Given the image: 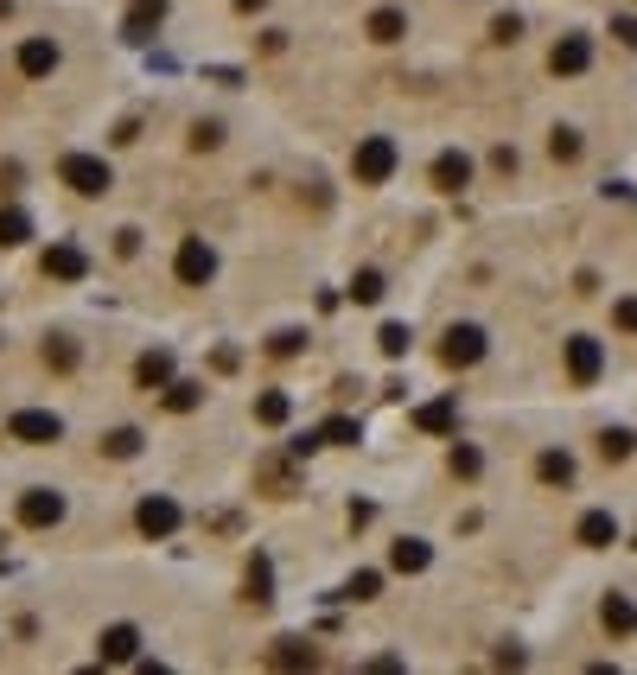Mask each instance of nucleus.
<instances>
[{
	"instance_id": "obj_1",
	"label": "nucleus",
	"mask_w": 637,
	"mask_h": 675,
	"mask_svg": "<svg viewBox=\"0 0 637 675\" xmlns=\"http://www.w3.org/2000/svg\"><path fill=\"white\" fill-rule=\"evenodd\" d=\"M395 166H402V153H395L389 134H370V141H357V153H351L357 185H389V179H395Z\"/></svg>"
},
{
	"instance_id": "obj_2",
	"label": "nucleus",
	"mask_w": 637,
	"mask_h": 675,
	"mask_svg": "<svg viewBox=\"0 0 637 675\" xmlns=\"http://www.w3.org/2000/svg\"><path fill=\"white\" fill-rule=\"evenodd\" d=\"M58 179L71 185V192H83V198H102L115 185V172H109V160H96V153H64L58 160Z\"/></svg>"
},
{
	"instance_id": "obj_3",
	"label": "nucleus",
	"mask_w": 637,
	"mask_h": 675,
	"mask_svg": "<svg viewBox=\"0 0 637 675\" xmlns=\"http://www.w3.org/2000/svg\"><path fill=\"white\" fill-rule=\"evenodd\" d=\"M172 274H179L185 287H204V281L217 274V249H211L204 236H185V242H179V262H172Z\"/></svg>"
},
{
	"instance_id": "obj_4",
	"label": "nucleus",
	"mask_w": 637,
	"mask_h": 675,
	"mask_svg": "<svg viewBox=\"0 0 637 675\" xmlns=\"http://www.w3.org/2000/svg\"><path fill=\"white\" fill-rule=\"evenodd\" d=\"M7 434L20 446H51V440H64V421H58V414H45V408H20L7 421Z\"/></svg>"
},
{
	"instance_id": "obj_5",
	"label": "nucleus",
	"mask_w": 637,
	"mask_h": 675,
	"mask_svg": "<svg viewBox=\"0 0 637 675\" xmlns=\"http://www.w3.org/2000/svg\"><path fill=\"white\" fill-rule=\"evenodd\" d=\"M599 370H606V351H599V338H567V376H574L580 389H593Z\"/></svg>"
},
{
	"instance_id": "obj_6",
	"label": "nucleus",
	"mask_w": 637,
	"mask_h": 675,
	"mask_svg": "<svg viewBox=\"0 0 637 675\" xmlns=\"http://www.w3.org/2000/svg\"><path fill=\"white\" fill-rule=\"evenodd\" d=\"M478 357H485V332H478V325H453L446 344H440V363L446 370H466V363H478Z\"/></svg>"
},
{
	"instance_id": "obj_7",
	"label": "nucleus",
	"mask_w": 637,
	"mask_h": 675,
	"mask_svg": "<svg viewBox=\"0 0 637 675\" xmlns=\"http://www.w3.org/2000/svg\"><path fill=\"white\" fill-rule=\"evenodd\" d=\"M20 523H26V529H51V523H64V497H58V491H45V484H32V491L20 497Z\"/></svg>"
},
{
	"instance_id": "obj_8",
	"label": "nucleus",
	"mask_w": 637,
	"mask_h": 675,
	"mask_svg": "<svg viewBox=\"0 0 637 675\" xmlns=\"http://www.w3.org/2000/svg\"><path fill=\"white\" fill-rule=\"evenodd\" d=\"M134 523H141V535H153V542H166V535L179 529V504H172V497H141Z\"/></svg>"
},
{
	"instance_id": "obj_9",
	"label": "nucleus",
	"mask_w": 637,
	"mask_h": 675,
	"mask_svg": "<svg viewBox=\"0 0 637 675\" xmlns=\"http://www.w3.org/2000/svg\"><path fill=\"white\" fill-rule=\"evenodd\" d=\"M45 274H51V281H83V274H90V255H83L77 242H51V249H45Z\"/></svg>"
},
{
	"instance_id": "obj_10",
	"label": "nucleus",
	"mask_w": 637,
	"mask_h": 675,
	"mask_svg": "<svg viewBox=\"0 0 637 675\" xmlns=\"http://www.w3.org/2000/svg\"><path fill=\"white\" fill-rule=\"evenodd\" d=\"M548 64H555V77H580V71L593 64V39H587V32H567V39L555 45V58H548Z\"/></svg>"
},
{
	"instance_id": "obj_11",
	"label": "nucleus",
	"mask_w": 637,
	"mask_h": 675,
	"mask_svg": "<svg viewBox=\"0 0 637 675\" xmlns=\"http://www.w3.org/2000/svg\"><path fill=\"white\" fill-rule=\"evenodd\" d=\"M96 656H102V663H134V656H141V631H134V625H109V631H102V644H96Z\"/></svg>"
},
{
	"instance_id": "obj_12",
	"label": "nucleus",
	"mask_w": 637,
	"mask_h": 675,
	"mask_svg": "<svg viewBox=\"0 0 637 675\" xmlns=\"http://www.w3.org/2000/svg\"><path fill=\"white\" fill-rule=\"evenodd\" d=\"M58 58H64L58 39H26L20 45V77H51V71H58Z\"/></svg>"
},
{
	"instance_id": "obj_13",
	"label": "nucleus",
	"mask_w": 637,
	"mask_h": 675,
	"mask_svg": "<svg viewBox=\"0 0 637 675\" xmlns=\"http://www.w3.org/2000/svg\"><path fill=\"white\" fill-rule=\"evenodd\" d=\"M574 535H580L587 548H612V542H618V516H612V510H587Z\"/></svg>"
},
{
	"instance_id": "obj_14",
	"label": "nucleus",
	"mask_w": 637,
	"mask_h": 675,
	"mask_svg": "<svg viewBox=\"0 0 637 675\" xmlns=\"http://www.w3.org/2000/svg\"><path fill=\"white\" fill-rule=\"evenodd\" d=\"M434 185H440V192H466V185H472V160H466V153H440V160H434Z\"/></svg>"
},
{
	"instance_id": "obj_15",
	"label": "nucleus",
	"mask_w": 637,
	"mask_h": 675,
	"mask_svg": "<svg viewBox=\"0 0 637 675\" xmlns=\"http://www.w3.org/2000/svg\"><path fill=\"white\" fill-rule=\"evenodd\" d=\"M599 618H606V631H612V637H631V631H637V599H625V593H606V605H599Z\"/></svg>"
},
{
	"instance_id": "obj_16",
	"label": "nucleus",
	"mask_w": 637,
	"mask_h": 675,
	"mask_svg": "<svg viewBox=\"0 0 637 675\" xmlns=\"http://www.w3.org/2000/svg\"><path fill=\"white\" fill-rule=\"evenodd\" d=\"M389 561H395V574H421V567L434 561V548H427L421 535H402V542L389 548Z\"/></svg>"
},
{
	"instance_id": "obj_17",
	"label": "nucleus",
	"mask_w": 637,
	"mask_h": 675,
	"mask_svg": "<svg viewBox=\"0 0 637 675\" xmlns=\"http://www.w3.org/2000/svg\"><path fill=\"white\" fill-rule=\"evenodd\" d=\"M134 383H141V389H166L172 383V351H147L141 363H134Z\"/></svg>"
},
{
	"instance_id": "obj_18",
	"label": "nucleus",
	"mask_w": 637,
	"mask_h": 675,
	"mask_svg": "<svg viewBox=\"0 0 637 675\" xmlns=\"http://www.w3.org/2000/svg\"><path fill=\"white\" fill-rule=\"evenodd\" d=\"M453 421H459L453 402H427V408H415V427H421V434H453Z\"/></svg>"
},
{
	"instance_id": "obj_19",
	"label": "nucleus",
	"mask_w": 637,
	"mask_h": 675,
	"mask_svg": "<svg viewBox=\"0 0 637 675\" xmlns=\"http://www.w3.org/2000/svg\"><path fill=\"white\" fill-rule=\"evenodd\" d=\"M536 478H542V484H574V459H567L561 446H548V453L536 459Z\"/></svg>"
},
{
	"instance_id": "obj_20",
	"label": "nucleus",
	"mask_w": 637,
	"mask_h": 675,
	"mask_svg": "<svg viewBox=\"0 0 637 675\" xmlns=\"http://www.w3.org/2000/svg\"><path fill=\"white\" fill-rule=\"evenodd\" d=\"M26 236H32V217L20 211V204H7V211H0V249H20Z\"/></svg>"
},
{
	"instance_id": "obj_21",
	"label": "nucleus",
	"mask_w": 637,
	"mask_h": 675,
	"mask_svg": "<svg viewBox=\"0 0 637 675\" xmlns=\"http://www.w3.org/2000/svg\"><path fill=\"white\" fill-rule=\"evenodd\" d=\"M287 414H294V402H287V395H281V389H268V395H255V421H262V427H281V421H287Z\"/></svg>"
},
{
	"instance_id": "obj_22",
	"label": "nucleus",
	"mask_w": 637,
	"mask_h": 675,
	"mask_svg": "<svg viewBox=\"0 0 637 675\" xmlns=\"http://www.w3.org/2000/svg\"><path fill=\"white\" fill-rule=\"evenodd\" d=\"M383 293H389V287H383V274H376V268H357V274H351V300H357V306H376Z\"/></svg>"
},
{
	"instance_id": "obj_23",
	"label": "nucleus",
	"mask_w": 637,
	"mask_h": 675,
	"mask_svg": "<svg viewBox=\"0 0 637 675\" xmlns=\"http://www.w3.org/2000/svg\"><path fill=\"white\" fill-rule=\"evenodd\" d=\"M402 32H408V20H402V13H395V7L370 13V39H376V45H395V39H402Z\"/></svg>"
},
{
	"instance_id": "obj_24",
	"label": "nucleus",
	"mask_w": 637,
	"mask_h": 675,
	"mask_svg": "<svg viewBox=\"0 0 637 675\" xmlns=\"http://www.w3.org/2000/svg\"><path fill=\"white\" fill-rule=\"evenodd\" d=\"M357 434H364V427H357L351 414H332V421L319 427V440H325V446H357Z\"/></svg>"
},
{
	"instance_id": "obj_25",
	"label": "nucleus",
	"mask_w": 637,
	"mask_h": 675,
	"mask_svg": "<svg viewBox=\"0 0 637 675\" xmlns=\"http://www.w3.org/2000/svg\"><path fill=\"white\" fill-rule=\"evenodd\" d=\"M204 402V383H166V408L172 414H192Z\"/></svg>"
},
{
	"instance_id": "obj_26",
	"label": "nucleus",
	"mask_w": 637,
	"mask_h": 675,
	"mask_svg": "<svg viewBox=\"0 0 637 675\" xmlns=\"http://www.w3.org/2000/svg\"><path fill=\"white\" fill-rule=\"evenodd\" d=\"M102 453H109V459H134V453H141V427H115V434L102 440Z\"/></svg>"
},
{
	"instance_id": "obj_27",
	"label": "nucleus",
	"mask_w": 637,
	"mask_h": 675,
	"mask_svg": "<svg viewBox=\"0 0 637 675\" xmlns=\"http://www.w3.org/2000/svg\"><path fill=\"white\" fill-rule=\"evenodd\" d=\"M268 586H274V567H268V555H255V567H249V599H255V605H268V599H274Z\"/></svg>"
},
{
	"instance_id": "obj_28",
	"label": "nucleus",
	"mask_w": 637,
	"mask_h": 675,
	"mask_svg": "<svg viewBox=\"0 0 637 675\" xmlns=\"http://www.w3.org/2000/svg\"><path fill=\"white\" fill-rule=\"evenodd\" d=\"M274 663H281V669L313 663V644H300V637H281V644H274Z\"/></svg>"
},
{
	"instance_id": "obj_29",
	"label": "nucleus",
	"mask_w": 637,
	"mask_h": 675,
	"mask_svg": "<svg viewBox=\"0 0 637 675\" xmlns=\"http://www.w3.org/2000/svg\"><path fill=\"white\" fill-rule=\"evenodd\" d=\"M631 434H625V427H606V434H599V453H606V459H631Z\"/></svg>"
},
{
	"instance_id": "obj_30",
	"label": "nucleus",
	"mask_w": 637,
	"mask_h": 675,
	"mask_svg": "<svg viewBox=\"0 0 637 675\" xmlns=\"http://www.w3.org/2000/svg\"><path fill=\"white\" fill-rule=\"evenodd\" d=\"M45 363H51V370H77V344L71 338H51L45 344Z\"/></svg>"
},
{
	"instance_id": "obj_31",
	"label": "nucleus",
	"mask_w": 637,
	"mask_h": 675,
	"mask_svg": "<svg viewBox=\"0 0 637 675\" xmlns=\"http://www.w3.org/2000/svg\"><path fill=\"white\" fill-rule=\"evenodd\" d=\"M548 153H555V160H580V134L574 128H555V134H548Z\"/></svg>"
},
{
	"instance_id": "obj_32",
	"label": "nucleus",
	"mask_w": 637,
	"mask_h": 675,
	"mask_svg": "<svg viewBox=\"0 0 637 675\" xmlns=\"http://www.w3.org/2000/svg\"><path fill=\"white\" fill-rule=\"evenodd\" d=\"M453 472L459 478H478V472H485V453H478V446H453Z\"/></svg>"
},
{
	"instance_id": "obj_33",
	"label": "nucleus",
	"mask_w": 637,
	"mask_h": 675,
	"mask_svg": "<svg viewBox=\"0 0 637 675\" xmlns=\"http://www.w3.org/2000/svg\"><path fill=\"white\" fill-rule=\"evenodd\" d=\"M376 593H383V574H370V567L351 574V586H344V599H376Z\"/></svg>"
},
{
	"instance_id": "obj_34",
	"label": "nucleus",
	"mask_w": 637,
	"mask_h": 675,
	"mask_svg": "<svg viewBox=\"0 0 637 675\" xmlns=\"http://www.w3.org/2000/svg\"><path fill=\"white\" fill-rule=\"evenodd\" d=\"M376 344H383V357H408V325H383Z\"/></svg>"
},
{
	"instance_id": "obj_35",
	"label": "nucleus",
	"mask_w": 637,
	"mask_h": 675,
	"mask_svg": "<svg viewBox=\"0 0 637 675\" xmlns=\"http://www.w3.org/2000/svg\"><path fill=\"white\" fill-rule=\"evenodd\" d=\"M612 325H618V332H637V293H631V300H618V306H612Z\"/></svg>"
},
{
	"instance_id": "obj_36",
	"label": "nucleus",
	"mask_w": 637,
	"mask_h": 675,
	"mask_svg": "<svg viewBox=\"0 0 637 675\" xmlns=\"http://www.w3.org/2000/svg\"><path fill=\"white\" fill-rule=\"evenodd\" d=\"M491 39H497V45H516V39H523V20H510V13H504V20L491 26Z\"/></svg>"
},
{
	"instance_id": "obj_37",
	"label": "nucleus",
	"mask_w": 637,
	"mask_h": 675,
	"mask_svg": "<svg viewBox=\"0 0 637 675\" xmlns=\"http://www.w3.org/2000/svg\"><path fill=\"white\" fill-rule=\"evenodd\" d=\"M134 20H147V26H160V20H166V0H134Z\"/></svg>"
},
{
	"instance_id": "obj_38",
	"label": "nucleus",
	"mask_w": 637,
	"mask_h": 675,
	"mask_svg": "<svg viewBox=\"0 0 637 675\" xmlns=\"http://www.w3.org/2000/svg\"><path fill=\"white\" fill-rule=\"evenodd\" d=\"M223 141V128H217V121H198V134H192V147L204 153V147H217Z\"/></svg>"
},
{
	"instance_id": "obj_39",
	"label": "nucleus",
	"mask_w": 637,
	"mask_h": 675,
	"mask_svg": "<svg viewBox=\"0 0 637 675\" xmlns=\"http://www.w3.org/2000/svg\"><path fill=\"white\" fill-rule=\"evenodd\" d=\"M300 344H306L300 332H281V338H274V357H294V351H300Z\"/></svg>"
},
{
	"instance_id": "obj_40",
	"label": "nucleus",
	"mask_w": 637,
	"mask_h": 675,
	"mask_svg": "<svg viewBox=\"0 0 637 675\" xmlns=\"http://www.w3.org/2000/svg\"><path fill=\"white\" fill-rule=\"evenodd\" d=\"M612 32H618L625 45H637V20H612Z\"/></svg>"
},
{
	"instance_id": "obj_41",
	"label": "nucleus",
	"mask_w": 637,
	"mask_h": 675,
	"mask_svg": "<svg viewBox=\"0 0 637 675\" xmlns=\"http://www.w3.org/2000/svg\"><path fill=\"white\" fill-rule=\"evenodd\" d=\"M236 7H243V13H255V7H268V0H236Z\"/></svg>"
}]
</instances>
